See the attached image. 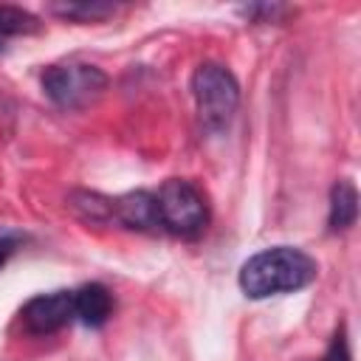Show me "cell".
Wrapping results in <instances>:
<instances>
[{
  "mask_svg": "<svg viewBox=\"0 0 361 361\" xmlns=\"http://www.w3.org/2000/svg\"><path fill=\"white\" fill-rule=\"evenodd\" d=\"M42 28V23L20 8V6H0V51H6V42L11 37H25V34H37Z\"/></svg>",
  "mask_w": 361,
  "mask_h": 361,
  "instance_id": "obj_10",
  "label": "cell"
},
{
  "mask_svg": "<svg viewBox=\"0 0 361 361\" xmlns=\"http://www.w3.org/2000/svg\"><path fill=\"white\" fill-rule=\"evenodd\" d=\"M319 274L316 259L293 245H274L248 257L240 268V288L248 299L293 293L307 288Z\"/></svg>",
  "mask_w": 361,
  "mask_h": 361,
  "instance_id": "obj_1",
  "label": "cell"
},
{
  "mask_svg": "<svg viewBox=\"0 0 361 361\" xmlns=\"http://www.w3.org/2000/svg\"><path fill=\"white\" fill-rule=\"evenodd\" d=\"M155 200H158V223L164 231L183 240H195L206 231L209 206L203 192L192 180H183V178L164 180Z\"/></svg>",
  "mask_w": 361,
  "mask_h": 361,
  "instance_id": "obj_3",
  "label": "cell"
},
{
  "mask_svg": "<svg viewBox=\"0 0 361 361\" xmlns=\"http://www.w3.org/2000/svg\"><path fill=\"white\" fill-rule=\"evenodd\" d=\"M322 361H353V358H350L347 330H344V327H338V330H336V336L330 338V347H327V353H324V358H322Z\"/></svg>",
  "mask_w": 361,
  "mask_h": 361,
  "instance_id": "obj_12",
  "label": "cell"
},
{
  "mask_svg": "<svg viewBox=\"0 0 361 361\" xmlns=\"http://www.w3.org/2000/svg\"><path fill=\"white\" fill-rule=\"evenodd\" d=\"M192 96L203 127L212 133H223L237 113L240 85L228 68L217 62H203L192 73Z\"/></svg>",
  "mask_w": 361,
  "mask_h": 361,
  "instance_id": "obj_2",
  "label": "cell"
},
{
  "mask_svg": "<svg viewBox=\"0 0 361 361\" xmlns=\"http://www.w3.org/2000/svg\"><path fill=\"white\" fill-rule=\"evenodd\" d=\"M113 220L133 231H155L158 223V200L147 189H135L113 197Z\"/></svg>",
  "mask_w": 361,
  "mask_h": 361,
  "instance_id": "obj_6",
  "label": "cell"
},
{
  "mask_svg": "<svg viewBox=\"0 0 361 361\" xmlns=\"http://www.w3.org/2000/svg\"><path fill=\"white\" fill-rule=\"evenodd\" d=\"M107 87V76L96 65L85 62H62L42 71L45 96L62 110H85L90 107Z\"/></svg>",
  "mask_w": 361,
  "mask_h": 361,
  "instance_id": "obj_4",
  "label": "cell"
},
{
  "mask_svg": "<svg viewBox=\"0 0 361 361\" xmlns=\"http://www.w3.org/2000/svg\"><path fill=\"white\" fill-rule=\"evenodd\" d=\"M73 319H76V313H73V290H54V293L34 296L20 310L23 327L28 333H34V336L56 333L65 324H71Z\"/></svg>",
  "mask_w": 361,
  "mask_h": 361,
  "instance_id": "obj_5",
  "label": "cell"
},
{
  "mask_svg": "<svg viewBox=\"0 0 361 361\" xmlns=\"http://www.w3.org/2000/svg\"><path fill=\"white\" fill-rule=\"evenodd\" d=\"M358 217V192L350 180H336L330 189V231H344L355 223Z\"/></svg>",
  "mask_w": 361,
  "mask_h": 361,
  "instance_id": "obj_8",
  "label": "cell"
},
{
  "mask_svg": "<svg viewBox=\"0 0 361 361\" xmlns=\"http://www.w3.org/2000/svg\"><path fill=\"white\" fill-rule=\"evenodd\" d=\"M48 8L65 20H79V23H96L116 11L113 3H99V0H93V3H51Z\"/></svg>",
  "mask_w": 361,
  "mask_h": 361,
  "instance_id": "obj_11",
  "label": "cell"
},
{
  "mask_svg": "<svg viewBox=\"0 0 361 361\" xmlns=\"http://www.w3.org/2000/svg\"><path fill=\"white\" fill-rule=\"evenodd\" d=\"M23 243V234L20 231H11V228H0V265L14 254V248Z\"/></svg>",
  "mask_w": 361,
  "mask_h": 361,
  "instance_id": "obj_13",
  "label": "cell"
},
{
  "mask_svg": "<svg viewBox=\"0 0 361 361\" xmlns=\"http://www.w3.org/2000/svg\"><path fill=\"white\" fill-rule=\"evenodd\" d=\"M68 206L73 209V214H79L87 223H107V220H113V197H104L99 192L76 189V192L68 195Z\"/></svg>",
  "mask_w": 361,
  "mask_h": 361,
  "instance_id": "obj_9",
  "label": "cell"
},
{
  "mask_svg": "<svg viewBox=\"0 0 361 361\" xmlns=\"http://www.w3.org/2000/svg\"><path fill=\"white\" fill-rule=\"evenodd\" d=\"M73 313L85 327H102L113 313V296L104 285L87 282L73 290Z\"/></svg>",
  "mask_w": 361,
  "mask_h": 361,
  "instance_id": "obj_7",
  "label": "cell"
}]
</instances>
